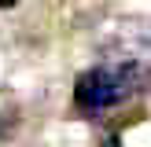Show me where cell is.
Here are the masks:
<instances>
[{"instance_id": "3957f363", "label": "cell", "mask_w": 151, "mask_h": 147, "mask_svg": "<svg viewBox=\"0 0 151 147\" xmlns=\"http://www.w3.org/2000/svg\"><path fill=\"white\" fill-rule=\"evenodd\" d=\"M15 4H19V0H0V7H15Z\"/></svg>"}, {"instance_id": "6da1fadb", "label": "cell", "mask_w": 151, "mask_h": 147, "mask_svg": "<svg viewBox=\"0 0 151 147\" xmlns=\"http://www.w3.org/2000/svg\"><path fill=\"white\" fill-rule=\"evenodd\" d=\"M151 74L144 63H133V59H122V63H103L85 70L78 81H74V103L85 114H103L111 107H122L125 99L140 96L147 88Z\"/></svg>"}, {"instance_id": "7a4b0ae2", "label": "cell", "mask_w": 151, "mask_h": 147, "mask_svg": "<svg viewBox=\"0 0 151 147\" xmlns=\"http://www.w3.org/2000/svg\"><path fill=\"white\" fill-rule=\"evenodd\" d=\"M100 147H122V140H118V136H111V140H103Z\"/></svg>"}]
</instances>
